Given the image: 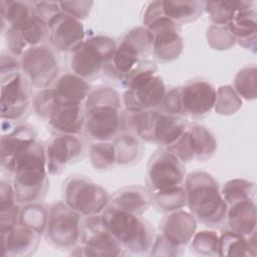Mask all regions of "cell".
I'll list each match as a JSON object with an SVG mask.
<instances>
[{
  "label": "cell",
  "instance_id": "6da1fadb",
  "mask_svg": "<svg viewBox=\"0 0 257 257\" xmlns=\"http://www.w3.org/2000/svg\"><path fill=\"white\" fill-rule=\"evenodd\" d=\"M6 172L17 203L21 206L40 202L46 195L49 179L46 167L45 147L35 142L18 154L9 164Z\"/></svg>",
  "mask_w": 257,
  "mask_h": 257
},
{
  "label": "cell",
  "instance_id": "7a4b0ae2",
  "mask_svg": "<svg viewBox=\"0 0 257 257\" xmlns=\"http://www.w3.org/2000/svg\"><path fill=\"white\" fill-rule=\"evenodd\" d=\"M122 100L111 86L91 87L84 101V135L92 142L112 141L122 132Z\"/></svg>",
  "mask_w": 257,
  "mask_h": 257
},
{
  "label": "cell",
  "instance_id": "3957f363",
  "mask_svg": "<svg viewBox=\"0 0 257 257\" xmlns=\"http://www.w3.org/2000/svg\"><path fill=\"white\" fill-rule=\"evenodd\" d=\"M184 189L186 206L198 222L213 229L226 224L228 205L212 175L204 171L191 172L185 178Z\"/></svg>",
  "mask_w": 257,
  "mask_h": 257
},
{
  "label": "cell",
  "instance_id": "277c9868",
  "mask_svg": "<svg viewBox=\"0 0 257 257\" xmlns=\"http://www.w3.org/2000/svg\"><path fill=\"white\" fill-rule=\"evenodd\" d=\"M100 219L126 254L147 255L150 253L156 238L155 230L142 215L108 206L100 214Z\"/></svg>",
  "mask_w": 257,
  "mask_h": 257
},
{
  "label": "cell",
  "instance_id": "5b68a950",
  "mask_svg": "<svg viewBox=\"0 0 257 257\" xmlns=\"http://www.w3.org/2000/svg\"><path fill=\"white\" fill-rule=\"evenodd\" d=\"M156 63L146 59L125 79V90L121 96L124 109H160L167 92L165 82L158 73Z\"/></svg>",
  "mask_w": 257,
  "mask_h": 257
},
{
  "label": "cell",
  "instance_id": "8992f818",
  "mask_svg": "<svg viewBox=\"0 0 257 257\" xmlns=\"http://www.w3.org/2000/svg\"><path fill=\"white\" fill-rule=\"evenodd\" d=\"M143 26L153 35L152 51L161 61L177 59L183 52L181 25L163 15L160 1L151 2L143 17Z\"/></svg>",
  "mask_w": 257,
  "mask_h": 257
},
{
  "label": "cell",
  "instance_id": "52a82bcc",
  "mask_svg": "<svg viewBox=\"0 0 257 257\" xmlns=\"http://www.w3.org/2000/svg\"><path fill=\"white\" fill-rule=\"evenodd\" d=\"M115 49L113 38L101 34L89 36L72 53L70 68L76 75L91 80L108 67Z\"/></svg>",
  "mask_w": 257,
  "mask_h": 257
},
{
  "label": "cell",
  "instance_id": "ba28073f",
  "mask_svg": "<svg viewBox=\"0 0 257 257\" xmlns=\"http://www.w3.org/2000/svg\"><path fill=\"white\" fill-rule=\"evenodd\" d=\"M63 202L80 216L100 215L109 205L107 191L81 175L69 176L62 186Z\"/></svg>",
  "mask_w": 257,
  "mask_h": 257
},
{
  "label": "cell",
  "instance_id": "9c48e42d",
  "mask_svg": "<svg viewBox=\"0 0 257 257\" xmlns=\"http://www.w3.org/2000/svg\"><path fill=\"white\" fill-rule=\"evenodd\" d=\"M153 48V35L144 26L135 27L124 34L116 49L108 68L118 79H125L146 60Z\"/></svg>",
  "mask_w": 257,
  "mask_h": 257
},
{
  "label": "cell",
  "instance_id": "30bf717a",
  "mask_svg": "<svg viewBox=\"0 0 257 257\" xmlns=\"http://www.w3.org/2000/svg\"><path fill=\"white\" fill-rule=\"evenodd\" d=\"M21 73L31 87H50L60 72L56 50L49 44H41L25 51L20 56Z\"/></svg>",
  "mask_w": 257,
  "mask_h": 257
},
{
  "label": "cell",
  "instance_id": "8fae6325",
  "mask_svg": "<svg viewBox=\"0 0 257 257\" xmlns=\"http://www.w3.org/2000/svg\"><path fill=\"white\" fill-rule=\"evenodd\" d=\"M81 218L63 201L51 205L44 233L49 243L61 250H72L80 243Z\"/></svg>",
  "mask_w": 257,
  "mask_h": 257
},
{
  "label": "cell",
  "instance_id": "7c38bea8",
  "mask_svg": "<svg viewBox=\"0 0 257 257\" xmlns=\"http://www.w3.org/2000/svg\"><path fill=\"white\" fill-rule=\"evenodd\" d=\"M185 178L184 164L167 149L161 148L150 158L147 167L150 193L164 192L183 186Z\"/></svg>",
  "mask_w": 257,
  "mask_h": 257
},
{
  "label": "cell",
  "instance_id": "4fadbf2b",
  "mask_svg": "<svg viewBox=\"0 0 257 257\" xmlns=\"http://www.w3.org/2000/svg\"><path fill=\"white\" fill-rule=\"evenodd\" d=\"M183 164L191 161H207L217 150V141L214 134L206 126L191 122L184 134L169 148H167Z\"/></svg>",
  "mask_w": 257,
  "mask_h": 257
},
{
  "label": "cell",
  "instance_id": "5bb4252c",
  "mask_svg": "<svg viewBox=\"0 0 257 257\" xmlns=\"http://www.w3.org/2000/svg\"><path fill=\"white\" fill-rule=\"evenodd\" d=\"M1 119L13 122L23 121L32 106L30 84L21 72L0 77Z\"/></svg>",
  "mask_w": 257,
  "mask_h": 257
},
{
  "label": "cell",
  "instance_id": "9a60e30c",
  "mask_svg": "<svg viewBox=\"0 0 257 257\" xmlns=\"http://www.w3.org/2000/svg\"><path fill=\"white\" fill-rule=\"evenodd\" d=\"M83 256H123L121 245L103 226L100 215L85 216L80 223V243Z\"/></svg>",
  "mask_w": 257,
  "mask_h": 257
},
{
  "label": "cell",
  "instance_id": "2e32d148",
  "mask_svg": "<svg viewBox=\"0 0 257 257\" xmlns=\"http://www.w3.org/2000/svg\"><path fill=\"white\" fill-rule=\"evenodd\" d=\"M83 154L84 144L80 136L56 135L45 148L48 174L60 175L67 165L80 160Z\"/></svg>",
  "mask_w": 257,
  "mask_h": 257
},
{
  "label": "cell",
  "instance_id": "e0dca14e",
  "mask_svg": "<svg viewBox=\"0 0 257 257\" xmlns=\"http://www.w3.org/2000/svg\"><path fill=\"white\" fill-rule=\"evenodd\" d=\"M1 131L0 161L2 169L6 171L11 161L18 154L37 142V133L29 123L8 120H2Z\"/></svg>",
  "mask_w": 257,
  "mask_h": 257
},
{
  "label": "cell",
  "instance_id": "ac0fdd59",
  "mask_svg": "<svg viewBox=\"0 0 257 257\" xmlns=\"http://www.w3.org/2000/svg\"><path fill=\"white\" fill-rule=\"evenodd\" d=\"M182 115L202 117L209 113L216 100V88L204 79H193L180 86Z\"/></svg>",
  "mask_w": 257,
  "mask_h": 257
},
{
  "label": "cell",
  "instance_id": "d6986e66",
  "mask_svg": "<svg viewBox=\"0 0 257 257\" xmlns=\"http://www.w3.org/2000/svg\"><path fill=\"white\" fill-rule=\"evenodd\" d=\"M47 27L48 41L56 51L73 53L85 39L81 21L63 12L56 15Z\"/></svg>",
  "mask_w": 257,
  "mask_h": 257
},
{
  "label": "cell",
  "instance_id": "ffe728a7",
  "mask_svg": "<svg viewBox=\"0 0 257 257\" xmlns=\"http://www.w3.org/2000/svg\"><path fill=\"white\" fill-rule=\"evenodd\" d=\"M9 53L19 57L28 49L48 40V27L35 14L25 24L4 31Z\"/></svg>",
  "mask_w": 257,
  "mask_h": 257
},
{
  "label": "cell",
  "instance_id": "44dd1931",
  "mask_svg": "<svg viewBox=\"0 0 257 257\" xmlns=\"http://www.w3.org/2000/svg\"><path fill=\"white\" fill-rule=\"evenodd\" d=\"M3 257H28L33 255L41 239V234L32 228L18 223L9 231L1 234Z\"/></svg>",
  "mask_w": 257,
  "mask_h": 257
},
{
  "label": "cell",
  "instance_id": "7402d4cb",
  "mask_svg": "<svg viewBox=\"0 0 257 257\" xmlns=\"http://www.w3.org/2000/svg\"><path fill=\"white\" fill-rule=\"evenodd\" d=\"M56 135L80 136L84 133V103L54 105L46 119Z\"/></svg>",
  "mask_w": 257,
  "mask_h": 257
},
{
  "label": "cell",
  "instance_id": "603a6c76",
  "mask_svg": "<svg viewBox=\"0 0 257 257\" xmlns=\"http://www.w3.org/2000/svg\"><path fill=\"white\" fill-rule=\"evenodd\" d=\"M57 104H83L90 89V83L73 72L60 74L50 86Z\"/></svg>",
  "mask_w": 257,
  "mask_h": 257
},
{
  "label": "cell",
  "instance_id": "cb8c5ba5",
  "mask_svg": "<svg viewBox=\"0 0 257 257\" xmlns=\"http://www.w3.org/2000/svg\"><path fill=\"white\" fill-rule=\"evenodd\" d=\"M198 221L190 213L182 209L169 212L160 224V231L171 242L186 246L196 232Z\"/></svg>",
  "mask_w": 257,
  "mask_h": 257
},
{
  "label": "cell",
  "instance_id": "d4e9b609",
  "mask_svg": "<svg viewBox=\"0 0 257 257\" xmlns=\"http://www.w3.org/2000/svg\"><path fill=\"white\" fill-rule=\"evenodd\" d=\"M188 122L184 117L158 110L152 131V143L167 149L186 131Z\"/></svg>",
  "mask_w": 257,
  "mask_h": 257
},
{
  "label": "cell",
  "instance_id": "484cf974",
  "mask_svg": "<svg viewBox=\"0 0 257 257\" xmlns=\"http://www.w3.org/2000/svg\"><path fill=\"white\" fill-rule=\"evenodd\" d=\"M149 190L139 186H127L115 191L109 198L112 208L136 215H143L151 206Z\"/></svg>",
  "mask_w": 257,
  "mask_h": 257
},
{
  "label": "cell",
  "instance_id": "4316f807",
  "mask_svg": "<svg viewBox=\"0 0 257 257\" xmlns=\"http://www.w3.org/2000/svg\"><path fill=\"white\" fill-rule=\"evenodd\" d=\"M256 216L254 199L240 201L228 206L226 224L233 232L248 237L256 232Z\"/></svg>",
  "mask_w": 257,
  "mask_h": 257
},
{
  "label": "cell",
  "instance_id": "83f0119b",
  "mask_svg": "<svg viewBox=\"0 0 257 257\" xmlns=\"http://www.w3.org/2000/svg\"><path fill=\"white\" fill-rule=\"evenodd\" d=\"M228 25L240 46L248 50H256L257 12L255 7L238 11Z\"/></svg>",
  "mask_w": 257,
  "mask_h": 257
},
{
  "label": "cell",
  "instance_id": "f1b7e54d",
  "mask_svg": "<svg viewBox=\"0 0 257 257\" xmlns=\"http://www.w3.org/2000/svg\"><path fill=\"white\" fill-rule=\"evenodd\" d=\"M21 205L15 199L10 180L1 179L0 182V231H9L19 223Z\"/></svg>",
  "mask_w": 257,
  "mask_h": 257
},
{
  "label": "cell",
  "instance_id": "f546056e",
  "mask_svg": "<svg viewBox=\"0 0 257 257\" xmlns=\"http://www.w3.org/2000/svg\"><path fill=\"white\" fill-rule=\"evenodd\" d=\"M163 15L182 25L197 20L204 11V2L195 0L160 1Z\"/></svg>",
  "mask_w": 257,
  "mask_h": 257
},
{
  "label": "cell",
  "instance_id": "4dcf8cb0",
  "mask_svg": "<svg viewBox=\"0 0 257 257\" xmlns=\"http://www.w3.org/2000/svg\"><path fill=\"white\" fill-rule=\"evenodd\" d=\"M34 15L32 2L1 0L0 1V16H1V31L8 28L19 27L25 24Z\"/></svg>",
  "mask_w": 257,
  "mask_h": 257
},
{
  "label": "cell",
  "instance_id": "1f68e13d",
  "mask_svg": "<svg viewBox=\"0 0 257 257\" xmlns=\"http://www.w3.org/2000/svg\"><path fill=\"white\" fill-rule=\"evenodd\" d=\"M254 8L252 1H207L204 11L207 12L213 25H227L238 11Z\"/></svg>",
  "mask_w": 257,
  "mask_h": 257
},
{
  "label": "cell",
  "instance_id": "d6a6232c",
  "mask_svg": "<svg viewBox=\"0 0 257 257\" xmlns=\"http://www.w3.org/2000/svg\"><path fill=\"white\" fill-rule=\"evenodd\" d=\"M111 142L114 146L117 165H130L139 160L142 154V146L137 137L121 132Z\"/></svg>",
  "mask_w": 257,
  "mask_h": 257
},
{
  "label": "cell",
  "instance_id": "836d02e7",
  "mask_svg": "<svg viewBox=\"0 0 257 257\" xmlns=\"http://www.w3.org/2000/svg\"><path fill=\"white\" fill-rule=\"evenodd\" d=\"M221 195L228 206L249 199L255 200L256 185L245 179H232L221 187Z\"/></svg>",
  "mask_w": 257,
  "mask_h": 257
},
{
  "label": "cell",
  "instance_id": "e575fe53",
  "mask_svg": "<svg viewBox=\"0 0 257 257\" xmlns=\"http://www.w3.org/2000/svg\"><path fill=\"white\" fill-rule=\"evenodd\" d=\"M88 159L95 170L111 169L116 164V155L112 142H93L88 150Z\"/></svg>",
  "mask_w": 257,
  "mask_h": 257
},
{
  "label": "cell",
  "instance_id": "d590c367",
  "mask_svg": "<svg viewBox=\"0 0 257 257\" xmlns=\"http://www.w3.org/2000/svg\"><path fill=\"white\" fill-rule=\"evenodd\" d=\"M233 88L241 98L253 100L256 98L257 90V68L255 63L242 67L234 78Z\"/></svg>",
  "mask_w": 257,
  "mask_h": 257
},
{
  "label": "cell",
  "instance_id": "8d00e7d4",
  "mask_svg": "<svg viewBox=\"0 0 257 257\" xmlns=\"http://www.w3.org/2000/svg\"><path fill=\"white\" fill-rule=\"evenodd\" d=\"M47 219L48 209L39 202L23 205L21 207L19 223L34 229L41 235L45 233Z\"/></svg>",
  "mask_w": 257,
  "mask_h": 257
},
{
  "label": "cell",
  "instance_id": "74e56055",
  "mask_svg": "<svg viewBox=\"0 0 257 257\" xmlns=\"http://www.w3.org/2000/svg\"><path fill=\"white\" fill-rule=\"evenodd\" d=\"M150 196L156 208L163 212H173L186 206L184 185L164 192L150 193Z\"/></svg>",
  "mask_w": 257,
  "mask_h": 257
},
{
  "label": "cell",
  "instance_id": "f35d334b",
  "mask_svg": "<svg viewBox=\"0 0 257 257\" xmlns=\"http://www.w3.org/2000/svg\"><path fill=\"white\" fill-rule=\"evenodd\" d=\"M218 256H249L246 237L226 230L219 236Z\"/></svg>",
  "mask_w": 257,
  "mask_h": 257
},
{
  "label": "cell",
  "instance_id": "ab89813d",
  "mask_svg": "<svg viewBox=\"0 0 257 257\" xmlns=\"http://www.w3.org/2000/svg\"><path fill=\"white\" fill-rule=\"evenodd\" d=\"M242 107V98L231 85H222L216 89L214 109L221 115H231Z\"/></svg>",
  "mask_w": 257,
  "mask_h": 257
},
{
  "label": "cell",
  "instance_id": "60d3db41",
  "mask_svg": "<svg viewBox=\"0 0 257 257\" xmlns=\"http://www.w3.org/2000/svg\"><path fill=\"white\" fill-rule=\"evenodd\" d=\"M218 245L219 235L210 230L195 232L190 241L191 249L203 256H218Z\"/></svg>",
  "mask_w": 257,
  "mask_h": 257
},
{
  "label": "cell",
  "instance_id": "b9f144b4",
  "mask_svg": "<svg viewBox=\"0 0 257 257\" xmlns=\"http://www.w3.org/2000/svg\"><path fill=\"white\" fill-rule=\"evenodd\" d=\"M209 45L216 50H227L234 46L236 39L229 25H210L206 33Z\"/></svg>",
  "mask_w": 257,
  "mask_h": 257
},
{
  "label": "cell",
  "instance_id": "7bdbcfd3",
  "mask_svg": "<svg viewBox=\"0 0 257 257\" xmlns=\"http://www.w3.org/2000/svg\"><path fill=\"white\" fill-rule=\"evenodd\" d=\"M184 246L177 245L168 240L162 234L155 238L149 255L153 256H181L184 253Z\"/></svg>",
  "mask_w": 257,
  "mask_h": 257
},
{
  "label": "cell",
  "instance_id": "ee69618b",
  "mask_svg": "<svg viewBox=\"0 0 257 257\" xmlns=\"http://www.w3.org/2000/svg\"><path fill=\"white\" fill-rule=\"evenodd\" d=\"M61 12L81 21L85 19L93 6L92 1H64L59 2Z\"/></svg>",
  "mask_w": 257,
  "mask_h": 257
},
{
  "label": "cell",
  "instance_id": "f6af8a7d",
  "mask_svg": "<svg viewBox=\"0 0 257 257\" xmlns=\"http://www.w3.org/2000/svg\"><path fill=\"white\" fill-rule=\"evenodd\" d=\"M34 14L41 19L46 25L61 12L59 2L51 1H38L32 2Z\"/></svg>",
  "mask_w": 257,
  "mask_h": 257
},
{
  "label": "cell",
  "instance_id": "bcb514c9",
  "mask_svg": "<svg viewBox=\"0 0 257 257\" xmlns=\"http://www.w3.org/2000/svg\"><path fill=\"white\" fill-rule=\"evenodd\" d=\"M160 109L166 113L183 117L180 100V86L167 90Z\"/></svg>",
  "mask_w": 257,
  "mask_h": 257
},
{
  "label": "cell",
  "instance_id": "7dc6e473",
  "mask_svg": "<svg viewBox=\"0 0 257 257\" xmlns=\"http://www.w3.org/2000/svg\"><path fill=\"white\" fill-rule=\"evenodd\" d=\"M21 72L20 58L11 53H2L0 57V77Z\"/></svg>",
  "mask_w": 257,
  "mask_h": 257
}]
</instances>
